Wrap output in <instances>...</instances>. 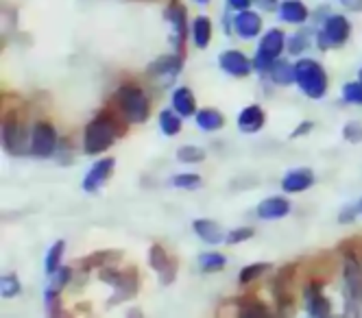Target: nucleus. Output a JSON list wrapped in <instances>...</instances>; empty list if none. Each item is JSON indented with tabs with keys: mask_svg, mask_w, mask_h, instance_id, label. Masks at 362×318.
Here are the masks:
<instances>
[{
	"mask_svg": "<svg viewBox=\"0 0 362 318\" xmlns=\"http://www.w3.org/2000/svg\"><path fill=\"white\" fill-rule=\"evenodd\" d=\"M175 159L184 166H199L208 159V151L197 144H184L175 151Z\"/></svg>",
	"mask_w": 362,
	"mask_h": 318,
	"instance_id": "32",
	"label": "nucleus"
},
{
	"mask_svg": "<svg viewBox=\"0 0 362 318\" xmlns=\"http://www.w3.org/2000/svg\"><path fill=\"white\" fill-rule=\"evenodd\" d=\"M194 124L203 134H216L225 126V116L223 112H218L216 107H199V112L194 114Z\"/></svg>",
	"mask_w": 362,
	"mask_h": 318,
	"instance_id": "26",
	"label": "nucleus"
},
{
	"mask_svg": "<svg viewBox=\"0 0 362 318\" xmlns=\"http://www.w3.org/2000/svg\"><path fill=\"white\" fill-rule=\"evenodd\" d=\"M116 159L114 157H98L96 162L88 168V172L81 179V190L86 194H96L107 185V181L114 177Z\"/></svg>",
	"mask_w": 362,
	"mask_h": 318,
	"instance_id": "15",
	"label": "nucleus"
},
{
	"mask_svg": "<svg viewBox=\"0 0 362 318\" xmlns=\"http://www.w3.org/2000/svg\"><path fill=\"white\" fill-rule=\"evenodd\" d=\"M310 16H313V11H310L303 0H281L277 9L279 22L291 26H305L310 22Z\"/></svg>",
	"mask_w": 362,
	"mask_h": 318,
	"instance_id": "20",
	"label": "nucleus"
},
{
	"mask_svg": "<svg viewBox=\"0 0 362 318\" xmlns=\"http://www.w3.org/2000/svg\"><path fill=\"white\" fill-rule=\"evenodd\" d=\"M184 116L177 114L173 107H164L158 114V126H160V134L164 138H177L181 131H184Z\"/></svg>",
	"mask_w": 362,
	"mask_h": 318,
	"instance_id": "28",
	"label": "nucleus"
},
{
	"mask_svg": "<svg viewBox=\"0 0 362 318\" xmlns=\"http://www.w3.org/2000/svg\"><path fill=\"white\" fill-rule=\"evenodd\" d=\"M184 52H170V55H160L155 57L146 68H144V78L151 88L155 90H168L175 88L179 74L184 72Z\"/></svg>",
	"mask_w": 362,
	"mask_h": 318,
	"instance_id": "7",
	"label": "nucleus"
},
{
	"mask_svg": "<svg viewBox=\"0 0 362 318\" xmlns=\"http://www.w3.org/2000/svg\"><path fill=\"white\" fill-rule=\"evenodd\" d=\"M301 305L303 312L313 318H327L334 314L332 299L325 295V285L319 279H308L301 285Z\"/></svg>",
	"mask_w": 362,
	"mask_h": 318,
	"instance_id": "12",
	"label": "nucleus"
},
{
	"mask_svg": "<svg viewBox=\"0 0 362 318\" xmlns=\"http://www.w3.org/2000/svg\"><path fill=\"white\" fill-rule=\"evenodd\" d=\"M315 120H301L293 131H291V140H301V138H305V136H310L315 131Z\"/></svg>",
	"mask_w": 362,
	"mask_h": 318,
	"instance_id": "41",
	"label": "nucleus"
},
{
	"mask_svg": "<svg viewBox=\"0 0 362 318\" xmlns=\"http://www.w3.org/2000/svg\"><path fill=\"white\" fill-rule=\"evenodd\" d=\"M253 7V0H225V9L229 11H245V9H251Z\"/></svg>",
	"mask_w": 362,
	"mask_h": 318,
	"instance_id": "43",
	"label": "nucleus"
},
{
	"mask_svg": "<svg viewBox=\"0 0 362 318\" xmlns=\"http://www.w3.org/2000/svg\"><path fill=\"white\" fill-rule=\"evenodd\" d=\"M358 78H360V81H362V66H360V70H358Z\"/></svg>",
	"mask_w": 362,
	"mask_h": 318,
	"instance_id": "46",
	"label": "nucleus"
},
{
	"mask_svg": "<svg viewBox=\"0 0 362 318\" xmlns=\"http://www.w3.org/2000/svg\"><path fill=\"white\" fill-rule=\"evenodd\" d=\"M192 233L199 237L203 245L208 247H218L225 242L227 231L221 227V223L212 220V218H194L192 220Z\"/></svg>",
	"mask_w": 362,
	"mask_h": 318,
	"instance_id": "22",
	"label": "nucleus"
},
{
	"mask_svg": "<svg viewBox=\"0 0 362 318\" xmlns=\"http://www.w3.org/2000/svg\"><path fill=\"white\" fill-rule=\"evenodd\" d=\"M214 37V22L208 13H199L190 22V40L197 50H208Z\"/></svg>",
	"mask_w": 362,
	"mask_h": 318,
	"instance_id": "21",
	"label": "nucleus"
},
{
	"mask_svg": "<svg viewBox=\"0 0 362 318\" xmlns=\"http://www.w3.org/2000/svg\"><path fill=\"white\" fill-rule=\"evenodd\" d=\"M267 78L275 88H291L295 86V61L288 57H279L267 72Z\"/></svg>",
	"mask_w": 362,
	"mask_h": 318,
	"instance_id": "25",
	"label": "nucleus"
},
{
	"mask_svg": "<svg viewBox=\"0 0 362 318\" xmlns=\"http://www.w3.org/2000/svg\"><path fill=\"white\" fill-rule=\"evenodd\" d=\"M59 131L57 126L46 120L40 118L31 124V142H29V155L35 159H53L59 146Z\"/></svg>",
	"mask_w": 362,
	"mask_h": 318,
	"instance_id": "10",
	"label": "nucleus"
},
{
	"mask_svg": "<svg viewBox=\"0 0 362 318\" xmlns=\"http://www.w3.org/2000/svg\"><path fill=\"white\" fill-rule=\"evenodd\" d=\"M291 211H293V203L288 196H284V194H271L255 205V216L262 223L281 220V218L291 216Z\"/></svg>",
	"mask_w": 362,
	"mask_h": 318,
	"instance_id": "17",
	"label": "nucleus"
},
{
	"mask_svg": "<svg viewBox=\"0 0 362 318\" xmlns=\"http://www.w3.org/2000/svg\"><path fill=\"white\" fill-rule=\"evenodd\" d=\"M264 33V20H262V11L245 9L234 13V35L243 42H251L257 40Z\"/></svg>",
	"mask_w": 362,
	"mask_h": 318,
	"instance_id": "16",
	"label": "nucleus"
},
{
	"mask_svg": "<svg viewBox=\"0 0 362 318\" xmlns=\"http://www.w3.org/2000/svg\"><path fill=\"white\" fill-rule=\"evenodd\" d=\"M271 269H273V264H269V261H251V264H247V266L240 269L238 283L240 285H251L255 281H260L262 277H267L271 273Z\"/></svg>",
	"mask_w": 362,
	"mask_h": 318,
	"instance_id": "31",
	"label": "nucleus"
},
{
	"mask_svg": "<svg viewBox=\"0 0 362 318\" xmlns=\"http://www.w3.org/2000/svg\"><path fill=\"white\" fill-rule=\"evenodd\" d=\"M313 40H315V29L305 24L303 29H297L286 37V52L291 57H301L313 46Z\"/></svg>",
	"mask_w": 362,
	"mask_h": 318,
	"instance_id": "27",
	"label": "nucleus"
},
{
	"mask_svg": "<svg viewBox=\"0 0 362 318\" xmlns=\"http://www.w3.org/2000/svg\"><path fill=\"white\" fill-rule=\"evenodd\" d=\"M22 295V281L16 273H5L0 277V297L5 301L18 299Z\"/></svg>",
	"mask_w": 362,
	"mask_h": 318,
	"instance_id": "34",
	"label": "nucleus"
},
{
	"mask_svg": "<svg viewBox=\"0 0 362 318\" xmlns=\"http://www.w3.org/2000/svg\"><path fill=\"white\" fill-rule=\"evenodd\" d=\"M170 107L181 114L186 120L194 118V114L199 112V105H197V96L192 92V88L188 86H175L170 92Z\"/></svg>",
	"mask_w": 362,
	"mask_h": 318,
	"instance_id": "23",
	"label": "nucleus"
},
{
	"mask_svg": "<svg viewBox=\"0 0 362 318\" xmlns=\"http://www.w3.org/2000/svg\"><path fill=\"white\" fill-rule=\"evenodd\" d=\"M341 98H343V102L354 105V107H362V81L360 78H354V81L343 83Z\"/></svg>",
	"mask_w": 362,
	"mask_h": 318,
	"instance_id": "35",
	"label": "nucleus"
},
{
	"mask_svg": "<svg viewBox=\"0 0 362 318\" xmlns=\"http://www.w3.org/2000/svg\"><path fill=\"white\" fill-rule=\"evenodd\" d=\"M192 3L199 5V7H208V5L212 3V0H192Z\"/></svg>",
	"mask_w": 362,
	"mask_h": 318,
	"instance_id": "45",
	"label": "nucleus"
},
{
	"mask_svg": "<svg viewBox=\"0 0 362 318\" xmlns=\"http://www.w3.org/2000/svg\"><path fill=\"white\" fill-rule=\"evenodd\" d=\"M341 295L347 316H362V259L356 251H345L341 261Z\"/></svg>",
	"mask_w": 362,
	"mask_h": 318,
	"instance_id": "3",
	"label": "nucleus"
},
{
	"mask_svg": "<svg viewBox=\"0 0 362 318\" xmlns=\"http://www.w3.org/2000/svg\"><path fill=\"white\" fill-rule=\"evenodd\" d=\"M295 86L310 100H323L329 92V74L325 66L313 57L295 61Z\"/></svg>",
	"mask_w": 362,
	"mask_h": 318,
	"instance_id": "4",
	"label": "nucleus"
},
{
	"mask_svg": "<svg viewBox=\"0 0 362 318\" xmlns=\"http://www.w3.org/2000/svg\"><path fill=\"white\" fill-rule=\"evenodd\" d=\"M170 185L177 190H186V192H194L203 185V177L199 172L186 170V172H177L170 177Z\"/></svg>",
	"mask_w": 362,
	"mask_h": 318,
	"instance_id": "33",
	"label": "nucleus"
},
{
	"mask_svg": "<svg viewBox=\"0 0 362 318\" xmlns=\"http://www.w3.org/2000/svg\"><path fill=\"white\" fill-rule=\"evenodd\" d=\"M315 183H317V175H315L313 168H308V166H297V168L286 170L281 177V181H279L284 194L308 192L310 188H315Z\"/></svg>",
	"mask_w": 362,
	"mask_h": 318,
	"instance_id": "18",
	"label": "nucleus"
},
{
	"mask_svg": "<svg viewBox=\"0 0 362 318\" xmlns=\"http://www.w3.org/2000/svg\"><path fill=\"white\" fill-rule=\"evenodd\" d=\"M124 126H129V124L112 107L100 110L83 126L81 151L88 157H100V155H105L116 144V140L124 134Z\"/></svg>",
	"mask_w": 362,
	"mask_h": 318,
	"instance_id": "1",
	"label": "nucleus"
},
{
	"mask_svg": "<svg viewBox=\"0 0 362 318\" xmlns=\"http://www.w3.org/2000/svg\"><path fill=\"white\" fill-rule=\"evenodd\" d=\"M362 216V207H360V201L356 203H345L341 209H339V216H336V220H339V225H354L358 218Z\"/></svg>",
	"mask_w": 362,
	"mask_h": 318,
	"instance_id": "37",
	"label": "nucleus"
},
{
	"mask_svg": "<svg viewBox=\"0 0 362 318\" xmlns=\"http://www.w3.org/2000/svg\"><path fill=\"white\" fill-rule=\"evenodd\" d=\"M122 259V253L120 251H114V249H103V251H94L86 257H81L79 261L74 264L76 269H83L88 273L92 271H100L105 266H114V264H118Z\"/></svg>",
	"mask_w": 362,
	"mask_h": 318,
	"instance_id": "24",
	"label": "nucleus"
},
{
	"mask_svg": "<svg viewBox=\"0 0 362 318\" xmlns=\"http://www.w3.org/2000/svg\"><path fill=\"white\" fill-rule=\"evenodd\" d=\"M339 5H341L345 11H351V13H362V0H339Z\"/></svg>",
	"mask_w": 362,
	"mask_h": 318,
	"instance_id": "44",
	"label": "nucleus"
},
{
	"mask_svg": "<svg viewBox=\"0 0 362 318\" xmlns=\"http://www.w3.org/2000/svg\"><path fill=\"white\" fill-rule=\"evenodd\" d=\"M281 0H253V7L262 13H277Z\"/></svg>",
	"mask_w": 362,
	"mask_h": 318,
	"instance_id": "42",
	"label": "nucleus"
},
{
	"mask_svg": "<svg viewBox=\"0 0 362 318\" xmlns=\"http://www.w3.org/2000/svg\"><path fill=\"white\" fill-rule=\"evenodd\" d=\"M286 33H284L279 26H273V29L264 31L260 37H257V48L253 52V70L257 74L267 76V72L271 70V66L275 64V59L284 57L286 52Z\"/></svg>",
	"mask_w": 362,
	"mask_h": 318,
	"instance_id": "9",
	"label": "nucleus"
},
{
	"mask_svg": "<svg viewBox=\"0 0 362 318\" xmlns=\"http://www.w3.org/2000/svg\"><path fill=\"white\" fill-rule=\"evenodd\" d=\"M0 142L3 151L11 157L29 155V142H31V126L20 114V110H7L0 122Z\"/></svg>",
	"mask_w": 362,
	"mask_h": 318,
	"instance_id": "5",
	"label": "nucleus"
},
{
	"mask_svg": "<svg viewBox=\"0 0 362 318\" xmlns=\"http://www.w3.org/2000/svg\"><path fill=\"white\" fill-rule=\"evenodd\" d=\"M96 277H98V281H103L105 285L112 288V297L107 299L110 305H118V303L129 301L138 295L140 279H138V273L134 269L122 271V269H118V264H114V266L100 269Z\"/></svg>",
	"mask_w": 362,
	"mask_h": 318,
	"instance_id": "8",
	"label": "nucleus"
},
{
	"mask_svg": "<svg viewBox=\"0 0 362 318\" xmlns=\"http://www.w3.org/2000/svg\"><path fill=\"white\" fill-rule=\"evenodd\" d=\"M53 159H57V164H62V166H68L72 162V144H68L66 138L59 140V146H57V153Z\"/></svg>",
	"mask_w": 362,
	"mask_h": 318,
	"instance_id": "40",
	"label": "nucleus"
},
{
	"mask_svg": "<svg viewBox=\"0 0 362 318\" xmlns=\"http://www.w3.org/2000/svg\"><path fill=\"white\" fill-rule=\"evenodd\" d=\"M164 20L168 22V40L175 52H184L186 40L190 35V22L188 20V7L184 5V0H168L164 7Z\"/></svg>",
	"mask_w": 362,
	"mask_h": 318,
	"instance_id": "11",
	"label": "nucleus"
},
{
	"mask_svg": "<svg viewBox=\"0 0 362 318\" xmlns=\"http://www.w3.org/2000/svg\"><path fill=\"white\" fill-rule=\"evenodd\" d=\"M216 64H218L221 72L231 76V78H247V76H251L255 72L253 70V59L240 48L221 50L218 57H216Z\"/></svg>",
	"mask_w": 362,
	"mask_h": 318,
	"instance_id": "14",
	"label": "nucleus"
},
{
	"mask_svg": "<svg viewBox=\"0 0 362 318\" xmlns=\"http://www.w3.org/2000/svg\"><path fill=\"white\" fill-rule=\"evenodd\" d=\"M360 207H362V196H360Z\"/></svg>",
	"mask_w": 362,
	"mask_h": 318,
	"instance_id": "47",
	"label": "nucleus"
},
{
	"mask_svg": "<svg viewBox=\"0 0 362 318\" xmlns=\"http://www.w3.org/2000/svg\"><path fill=\"white\" fill-rule=\"evenodd\" d=\"M64 255H66V240H55L46 249V255H44V273H46V277H50L55 271H59L64 266Z\"/></svg>",
	"mask_w": 362,
	"mask_h": 318,
	"instance_id": "30",
	"label": "nucleus"
},
{
	"mask_svg": "<svg viewBox=\"0 0 362 318\" xmlns=\"http://www.w3.org/2000/svg\"><path fill=\"white\" fill-rule=\"evenodd\" d=\"M351 37V20L345 13L332 11L321 24L315 26V44L321 52L343 48Z\"/></svg>",
	"mask_w": 362,
	"mask_h": 318,
	"instance_id": "6",
	"label": "nucleus"
},
{
	"mask_svg": "<svg viewBox=\"0 0 362 318\" xmlns=\"http://www.w3.org/2000/svg\"><path fill=\"white\" fill-rule=\"evenodd\" d=\"M253 235H255V229H253V227H249V225L234 227V229H229V231H227V235H225V245L236 247V245L249 242Z\"/></svg>",
	"mask_w": 362,
	"mask_h": 318,
	"instance_id": "36",
	"label": "nucleus"
},
{
	"mask_svg": "<svg viewBox=\"0 0 362 318\" xmlns=\"http://www.w3.org/2000/svg\"><path fill=\"white\" fill-rule=\"evenodd\" d=\"M236 126L240 134L245 136H255L260 134V131L267 126V112L260 102H251V105H245L240 110L238 118H236Z\"/></svg>",
	"mask_w": 362,
	"mask_h": 318,
	"instance_id": "19",
	"label": "nucleus"
},
{
	"mask_svg": "<svg viewBox=\"0 0 362 318\" xmlns=\"http://www.w3.org/2000/svg\"><path fill=\"white\" fill-rule=\"evenodd\" d=\"M148 266L151 271L158 275L162 285H170L177 279L179 273V261L175 255L168 253V249L160 242H153L148 247Z\"/></svg>",
	"mask_w": 362,
	"mask_h": 318,
	"instance_id": "13",
	"label": "nucleus"
},
{
	"mask_svg": "<svg viewBox=\"0 0 362 318\" xmlns=\"http://www.w3.org/2000/svg\"><path fill=\"white\" fill-rule=\"evenodd\" d=\"M110 107L132 126H140L146 124L151 118V110H153V102L148 92L136 83V81H124L120 83L112 98H110Z\"/></svg>",
	"mask_w": 362,
	"mask_h": 318,
	"instance_id": "2",
	"label": "nucleus"
},
{
	"mask_svg": "<svg viewBox=\"0 0 362 318\" xmlns=\"http://www.w3.org/2000/svg\"><path fill=\"white\" fill-rule=\"evenodd\" d=\"M197 269L205 275H216L227 269V257L221 251H203L197 257Z\"/></svg>",
	"mask_w": 362,
	"mask_h": 318,
	"instance_id": "29",
	"label": "nucleus"
},
{
	"mask_svg": "<svg viewBox=\"0 0 362 318\" xmlns=\"http://www.w3.org/2000/svg\"><path fill=\"white\" fill-rule=\"evenodd\" d=\"M343 140L349 144H362V122L360 120H347L343 124Z\"/></svg>",
	"mask_w": 362,
	"mask_h": 318,
	"instance_id": "38",
	"label": "nucleus"
},
{
	"mask_svg": "<svg viewBox=\"0 0 362 318\" xmlns=\"http://www.w3.org/2000/svg\"><path fill=\"white\" fill-rule=\"evenodd\" d=\"M247 305L238 310V316H269V305H262L260 301H245Z\"/></svg>",
	"mask_w": 362,
	"mask_h": 318,
	"instance_id": "39",
	"label": "nucleus"
}]
</instances>
